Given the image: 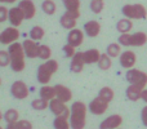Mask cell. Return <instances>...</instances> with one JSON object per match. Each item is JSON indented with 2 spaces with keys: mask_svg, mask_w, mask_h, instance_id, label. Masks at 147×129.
I'll return each mask as SVG.
<instances>
[{
  "mask_svg": "<svg viewBox=\"0 0 147 129\" xmlns=\"http://www.w3.org/2000/svg\"><path fill=\"white\" fill-rule=\"evenodd\" d=\"M52 57V49L48 45H40L39 48V58H41L43 61H48Z\"/></svg>",
  "mask_w": 147,
  "mask_h": 129,
  "instance_id": "e575fe53",
  "label": "cell"
},
{
  "mask_svg": "<svg viewBox=\"0 0 147 129\" xmlns=\"http://www.w3.org/2000/svg\"><path fill=\"white\" fill-rule=\"evenodd\" d=\"M105 8V3L103 0H92L90 1V10L93 13H101Z\"/></svg>",
  "mask_w": 147,
  "mask_h": 129,
  "instance_id": "d590c367",
  "label": "cell"
},
{
  "mask_svg": "<svg viewBox=\"0 0 147 129\" xmlns=\"http://www.w3.org/2000/svg\"><path fill=\"white\" fill-rule=\"evenodd\" d=\"M53 127H54V129H70L71 124H70V122L67 120V118L57 116L53 122Z\"/></svg>",
  "mask_w": 147,
  "mask_h": 129,
  "instance_id": "4dcf8cb0",
  "label": "cell"
},
{
  "mask_svg": "<svg viewBox=\"0 0 147 129\" xmlns=\"http://www.w3.org/2000/svg\"><path fill=\"white\" fill-rule=\"evenodd\" d=\"M18 38H20V30L17 27H14V26L7 27L0 34V43L4 45H10V44L16 43Z\"/></svg>",
  "mask_w": 147,
  "mask_h": 129,
  "instance_id": "ba28073f",
  "label": "cell"
},
{
  "mask_svg": "<svg viewBox=\"0 0 147 129\" xmlns=\"http://www.w3.org/2000/svg\"><path fill=\"white\" fill-rule=\"evenodd\" d=\"M63 52H65V54H66V57H69V58H72V57L76 54L75 47L70 45V44H66V45L63 47Z\"/></svg>",
  "mask_w": 147,
  "mask_h": 129,
  "instance_id": "74e56055",
  "label": "cell"
},
{
  "mask_svg": "<svg viewBox=\"0 0 147 129\" xmlns=\"http://www.w3.org/2000/svg\"><path fill=\"white\" fill-rule=\"evenodd\" d=\"M7 20H9V9L3 5L0 7V22H5Z\"/></svg>",
  "mask_w": 147,
  "mask_h": 129,
  "instance_id": "f35d334b",
  "label": "cell"
},
{
  "mask_svg": "<svg viewBox=\"0 0 147 129\" xmlns=\"http://www.w3.org/2000/svg\"><path fill=\"white\" fill-rule=\"evenodd\" d=\"M44 35H45V31H44V28L40 27V26H34L30 31V38L35 41L41 40V39L44 38Z\"/></svg>",
  "mask_w": 147,
  "mask_h": 129,
  "instance_id": "1f68e13d",
  "label": "cell"
},
{
  "mask_svg": "<svg viewBox=\"0 0 147 129\" xmlns=\"http://www.w3.org/2000/svg\"><path fill=\"white\" fill-rule=\"evenodd\" d=\"M98 96L102 97L103 99H106L107 102H111L112 99H114V97H115V93H114V91H112L110 86H103V88L99 91Z\"/></svg>",
  "mask_w": 147,
  "mask_h": 129,
  "instance_id": "836d02e7",
  "label": "cell"
},
{
  "mask_svg": "<svg viewBox=\"0 0 147 129\" xmlns=\"http://www.w3.org/2000/svg\"><path fill=\"white\" fill-rule=\"evenodd\" d=\"M18 7L22 9V12L25 13L26 20H32L36 14V7L34 4L32 0H21Z\"/></svg>",
  "mask_w": 147,
  "mask_h": 129,
  "instance_id": "2e32d148",
  "label": "cell"
},
{
  "mask_svg": "<svg viewBox=\"0 0 147 129\" xmlns=\"http://www.w3.org/2000/svg\"><path fill=\"white\" fill-rule=\"evenodd\" d=\"M41 98L48 99V101H52V99L56 98V86H49L48 84L47 85H43L39 92Z\"/></svg>",
  "mask_w": 147,
  "mask_h": 129,
  "instance_id": "d4e9b609",
  "label": "cell"
},
{
  "mask_svg": "<svg viewBox=\"0 0 147 129\" xmlns=\"http://www.w3.org/2000/svg\"><path fill=\"white\" fill-rule=\"evenodd\" d=\"M10 54V67L14 72H21V71L25 70L26 67V53L25 49H23V44L21 43H13L9 45V49H8Z\"/></svg>",
  "mask_w": 147,
  "mask_h": 129,
  "instance_id": "6da1fadb",
  "label": "cell"
},
{
  "mask_svg": "<svg viewBox=\"0 0 147 129\" xmlns=\"http://www.w3.org/2000/svg\"><path fill=\"white\" fill-rule=\"evenodd\" d=\"M133 20H130V18H121V20L117 21L116 23V30L119 31L120 34H129L130 31H132L133 28Z\"/></svg>",
  "mask_w": 147,
  "mask_h": 129,
  "instance_id": "44dd1931",
  "label": "cell"
},
{
  "mask_svg": "<svg viewBox=\"0 0 147 129\" xmlns=\"http://www.w3.org/2000/svg\"><path fill=\"white\" fill-rule=\"evenodd\" d=\"M10 93H12V96L17 99H25L28 97V93H30V92H28V86L26 85L25 81L17 80L12 84V86H10Z\"/></svg>",
  "mask_w": 147,
  "mask_h": 129,
  "instance_id": "9c48e42d",
  "label": "cell"
},
{
  "mask_svg": "<svg viewBox=\"0 0 147 129\" xmlns=\"http://www.w3.org/2000/svg\"><path fill=\"white\" fill-rule=\"evenodd\" d=\"M121 44L117 41V43H111L109 47H107V54H109L111 58H116V57H120L121 54Z\"/></svg>",
  "mask_w": 147,
  "mask_h": 129,
  "instance_id": "484cf974",
  "label": "cell"
},
{
  "mask_svg": "<svg viewBox=\"0 0 147 129\" xmlns=\"http://www.w3.org/2000/svg\"><path fill=\"white\" fill-rule=\"evenodd\" d=\"M56 86V98H58V99H61L62 102H69V101H71V98H72V92L70 91L67 86H65V85H62V84H57V85H54Z\"/></svg>",
  "mask_w": 147,
  "mask_h": 129,
  "instance_id": "ffe728a7",
  "label": "cell"
},
{
  "mask_svg": "<svg viewBox=\"0 0 147 129\" xmlns=\"http://www.w3.org/2000/svg\"><path fill=\"white\" fill-rule=\"evenodd\" d=\"M119 62H120V65H121V67L128 68V70H129V68H133V66H134L136 62H137V54L132 51H125L120 54Z\"/></svg>",
  "mask_w": 147,
  "mask_h": 129,
  "instance_id": "7c38bea8",
  "label": "cell"
},
{
  "mask_svg": "<svg viewBox=\"0 0 147 129\" xmlns=\"http://www.w3.org/2000/svg\"><path fill=\"white\" fill-rule=\"evenodd\" d=\"M49 109H51V111L53 112L56 116H63V118H67L69 119L70 115H71V107H67L66 103L65 102H62L61 99L58 98H54L51 101V103H49Z\"/></svg>",
  "mask_w": 147,
  "mask_h": 129,
  "instance_id": "52a82bcc",
  "label": "cell"
},
{
  "mask_svg": "<svg viewBox=\"0 0 147 129\" xmlns=\"http://www.w3.org/2000/svg\"><path fill=\"white\" fill-rule=\"evenodd\" d=\"M41 9L45 14L48 16H53L57 12V5L53 0H44L43 4H41Z\"/></svg>",
  "mask_w": 147,
  "mask_h": 129,
  "instance_id": "4316f807",
  "label": "cell"
},
{
  "mask_svg": "<svg viewBox=\"0 0 147 129\" xmlns=\"http://www.w3.org/2000/svg\"><path fill=\"white\" fill-rule=\"evenodd\" d=\"M86 123V106L80 101H76L71 106L70 124L72 129H84Z\"/></svg>",
  "mask_w": 147,
  "mask_h": 129,
  "instance_id": "7a4b0ae2",
  "label": "cell"
},
{
  "mask_svg": "<svg viewBox=\"0 0 147 129\" xmlns=\"http://www.w3.org/2000/svg\"><path fill=\"white\" fill-rule=\"evenodd\" d=\"M85 65L86 63H85V59H84V52H76V54L71 58L70 70H71V72L79 74L83 71Z\"/></svg>",
  "mask_w": 147,
  "mask_h": 129,
  "instance_id": "9a60e30c",
  "label": "cell"
},
{
  "mask_svg": "<svg viewBox=\"0 0 147 129\" xmlns=\"http://www.w3.org/2000/svg\"><path fill=\"white\" fill-rule=\"evenodd\" d=\"M112 65V61H111V57L109 56L107 53H102L101 54V58L98 61V67L101 68L102 71H107Z\"/></svg>",
  "mask_w": 147,
  "mask_h": 129,
  "instance_id": "f1b7e54d",
  "label": "cell"
},
{
  "mask_svg": "<svg viewBox=\"0 0 147 129\" xmlns=\"http://www.w3.org/2000/svg\"><path fill=\"white\" fill-rule=\"evenodd\" d=\"M4 119L7 123H16L20 120V112L16 109H9L4 114Z\"/></svg>",
  "mask_w": 147,
  "mask_h": 129,
  "instance_id": "d6a6232c",
  "label": "cell"
},
{
  "mask_svg": "<svg viewBox=\"0 0 147 129\" xmlns=\"http://www.w3.org/2000/svg\"><path fill=\"white\" fill-rule=\"evenodd\" d=\"M123 118L120 115H111L99 124V129H117L121 125Z\"/></svg>",
  "mask_w": 147,
  "mask_h": 129,
  "instance_id": "e0dca14e",
  "label": "cell"
},
{
  "mask_svg": "<svg viewBox=\"0 0 147 129\" xmlns=\"http://www.w3.org/2000/svg\"><path fill=\"white\" fill-rule=\"evenodd\" d=\"M49 103H51V101H48V99H44V98H36L32 101V103H31V106H32L34 110H38V111H43V110L48 109L49 107Z\"/></svg>",
  "mask_w": 147,
  "mask_h": 129,
  "instance_id": "f546056e",
  "label": "cell"
},
{
  "mask_svg": "<svg viewBox=\"0 0 147 129\" xmlns=\"http://www.w3.org/2000/svg\"><path fill=\"white\" fill-rule=\"evenodd\" d=\"M141 119H142V123L145 124V127H147V106H145L141 111Z\"/></svg>",
  "mask_w": 147,
  "mask_h": 129,
  "instance_id": "ab89813d",
  "label": "cell"
},
{
  "mask_svg": "<svg viewBox=\"0 0 147 129\" xmlns=\"http://www.w3.org/2000/svg\"><path fill=\"white\" fill-rule=\"evenodd\" d=\"M121 13L130 20H143L147 17V9L142 4H125L121 8Z\"/></svg>",
  "mask_w": 147,
  "mask_h": 129,
  "instance_id": "5b68a950",
  "label": "cell"
},
{
  "mask_svg": "<svg viewBox=\"0 0 147 129\" xmlns=\"http://www.w3.org/2000/svg\"><path fill=\"white\" fill-rule=\"evenodd\" d=\"M142 92H143L142 88L130 84L127 88V97H128V99L136 102V101H138V99H142Z\"/></svg>",
  "mask_w": 147,
  "mask_h": 129,
  "instance_id": "7402d4cb",
  "label": "cell"
},
{
  "mask_svg": "<svg viewBox=\"0 0 147 129\" xmlns=\"http://www.w3.org/2000/svg\"><path fill=\"white\" fill-rule=\"evenodd\" d=\"M84 41V32L79 28H72L69 31V35H67V44L72 47H80Z\"/></svg>",
  "mask_w": 147,
  "mask_h": 129,
  "instance_id": "4fadbf2b",
  "label": "cell"
},
{
  "mask_svg": "<svg viewBox=\"0 0 147 129\" xmlns=\"http://www.w3.org/2000/svg\"><path fill=\"white\" fill-rule=\"evenodd\" d=\"M10 65V54L8 51H0V66L5 67V66Z\"/></svg>",
  "mask_w": 147,
  "mask_h": 129,
  "instance_id": "8d00e7d4",
  "label": "cell"
},
{
  "mask_svg": "<svg viewBox=\"0 0 147 129\" xmlns=\"http://www.w3.org/2000/svg\"><path fill=\"white\" fill-rule=\"evenodd\" d=\"M109 103L106 99H103L102 97L97 96L96 98H93V101L89 103V111L93 115H102L107 111L109 109Z\"/></svg>",
  "mask_w": 147,
  "mask_h": 129,
  "instance_id": "30bf717a",
  "label": "cell"
},
{
  "mask_svg": "<svg viewBox=\"0 0 147 129\" xmlns=\"http://www.w3.org/2000/svg\"><path fill=\"white\" fill-rule=\"evenodd\" d=\"M1 3H8V4H13V3H16L17 0H0Z\"/></svg>",
  "mask_w": 147,
  "mask_h": 129,
  "instance_id": "b9f144b4",
  "label": "cell"
},
{
  "mask_svg": "<svg viewBox=\"0 0 147 129\" xmlns=\"http://www.w3.org/2000/svg\"><path fill=\"white\" fill-rule=\"evenodd\" d=\"M57 70H58V62L56 59L45 61L38 68V81L40 84H43V85H47L51 81L53 74L57 72Z\"/></svg>",
  "mask_w": 147,
  "mask_h": 129,
  "instance_id": "3957f363",
  "label": "cell"
},
{
  "mask_svg": "<svg viewBox=\"0 0 147 129\" xmlns=\"http://www.w3.org/2000/svg\"><path fill=\"white\" fill-rule=\"evenodd\" d=\"M5 129H32V124L28 120H18L16 123H8Z\"/></svg>",
  "mask_w": 147,
  "mask_h": 129,
  "instance_id": "83f0119b",
  "label": "cell"
},
{
  "mask_svg": "<svg viewBox=\"0 0 147 129\" xmlns=\"http://www.w3.org/2000/svg\"><path fill=\"white\" fill-rule=\"evenodd\" d=\"M125 78L129 84L137 85L142 89H145V86L147 85V74L138 68H129L125 74Z\"/></svg>",
  "mask_w": 147,
  "mask_h": 129,
  "instance_id": "8992f818",
  "label": "cell"
},
{
  "mask_svg": "<svg viewBox=\"0 0 147 129\" xmlns=\"http://www.w3.org/2000/svg\"><path fill=\"white\" fill-rule=\"evenodd\" d=\"M23 20H26L25 13L22 12V9H21L20 7L10 8V9H9V21H10V25L14 26V27H18V26H21V23L23 22Z\"/></svg>",
  "mask_w": 147,
  "mask_h": 129,
  "instance_id": "5bb4252c",
  "label": "cell"
},
{
  "mask_svg": "<svg viewBox=\"0 0 147 129\" xmlns=\"http://www.w3.org/2000/svg\"><path fill=\"white\" fill-rule=\"evenodd\" d=\"M76 21L78 20H76L75 17H72L69 12H66L61 18H59V23H61V26H63V27L67 28V30H72V28H75Z\"/></svg>",
  "mask_w": 147,
  "mask_h": 129,
  "instance_id": "cb8c5ba5",
  "label": "cell"
},
{
  "mask_svg": "<svg viewBox=\"0 0 147 129\" xmlns=\"http://www.w3.org/2000/svg\"><path fill=\"white\" fill-rule=\"evenodd\" d=\"M101 52L98 49H89V51L84 52V59L85 63L90 65V63H98L99 58H101Z\"/></svg>",
  "mask_w": 147,
  "mask_h": 129,
  "instance_id": "603a6c76",
  "label": "cell"
},
{
  "mask_svg": "<svg viewBox=\"0 0 147 129\" xmlns=\"http://www.w3.org/2000/svg\"><path fill=\"white\" fill-rule=\"evenodd\" d=\"M142 99L147 103V89H143V92H142Z\"/></svg>",
  "mask_w": 147,
  "mask_h": 129,
  "instance_id": "60d3db41",
  "label": "cell"
},
{
  "mask_svg": "<svg viewBox=\"0 0 147 129\" xmlns=\"http://www.w3.org/2000/svg\"><path fill=\"white\" fill-rule=\"evenodd\" d=\"M22 44H23L26 57H28V58H39V48H40V45L36 44L35 40H32L31 38L25 39Z\"/></svg>",
  "mask_w": 147,
  "mask_h": 129,
  "instance_id": "8fae6325",
  "label": "cell"
},
{
  "mask_svg": "<svg viewBox=\"0 0 147 129\" xmlns=\"http://www.w3.org/2000/svg\"><path fill=\"white\" fill-rule=\"evenodd\" d=\"M66 12H69L72 17L78 20L80 17V0H62Z\"/></svg>",
  "mask_w": 147,
  "mask_h": 129,
  "instance_id": "d6986e66",
  "label": "cell"
},
{
  "mask_svg": "<svg viewBox=\"0 0 147 129\" xmlns=\"http://www.w3.org/2000/svg\"><path fill=\"white\" fill-rule=\"evenodd\" d=\"M84 32L89 36V38H97L101 32V23L96 20H92L85 22L84 25Z\"/></svg>",
  "mask_w": 147,
  "mask_h": 129,
  "instance_id": "ac0fdd59",
  "label": "cell"
},
{
  "mask_svg": "<svg viewBox=\"0 0 147 129\" xmlns=\"http://www.w3.org/2000/svg\"><path fill=\"white\" fill-rule=\"evenodd\" d=\"M119 41L123 47H142L147 43V34L137 31L134 34H121Z\"/></svg>",
  "mask_w": 147,
  "mask_h": 129,
  "instance_id": "277c9868",
  "label": "cell"
}]
</instances>
